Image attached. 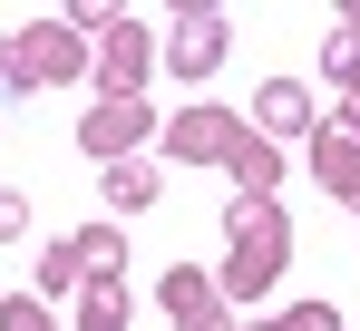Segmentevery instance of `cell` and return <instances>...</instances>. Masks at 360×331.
Instances as JSON below:
<instances>
[]
</instances>
